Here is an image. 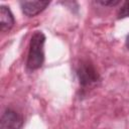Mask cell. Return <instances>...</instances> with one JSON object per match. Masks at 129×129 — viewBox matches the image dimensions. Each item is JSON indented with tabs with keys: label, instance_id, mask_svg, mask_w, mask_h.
I'll return each mask as SVG.
<instances>
[{
	"label": "cell",
	"instance_id": "obj_8",
	"mask_svg": "<svg viewBox=\"0 0 129 129\" xmlns=\"http://www.w3.org/2000/svg\"><path fill=\"white\" fill-rule=\"evenodd\" d=\"M126 45H127V47H128V49H129V34H128L127 37H126Z\"/></svg>",
	"mask_w": 129,
	"mask_h": 129
},
{
	"label": "cell",
	"instance_id": "obj_2",
	"mask_svg": "<svg viewBox=\"0 0 129 129\" xmlns=\"http://www.w3.org/2000/svg\"><path fill=\"white\" fill-rule=\"evenodd\" d=\"M77 76L81 87L88 88L100 81V76L95 67L88 60L81 61L77 68Z\"/></svg>",
	"mask_w": 129,
	"mask_h": 129
},
{
	"label": "cell",
	"instance_id": "obj_3",
	"mask_svg": "<svg viewBox=\"0 0 129 129\" xmlns=\"http://www.w3.org/2000/svg\"><path fill=\"white\" fill-rule=\"evenodd\" d=\"M23 118L20 114L12 109H6L0 121V129H21Z\"/></svg>",
	"mask_w": 129,
	"mask_h": 129
},
{
	"label": "cell",
	"instance_id": "obj_1",
	"mask_svg": "<svg viewBox=\"0 0 129 129\" xmlns=\"http://www.w3.org/2000/svg\"><path fill=\"white\" fill-rule=\"evenodd\" d=\"M45 42V35L41 31H35L30 39L29 51L26 60V67L30 71L39 69L44 61L43 45Z\"/></svg>",
	"mask_w": 129,
	"mask_h": 129
},
{
	"label": "cell",
	"instance_id": "obj_5",
	"mask_svg": "<svg viewBox=\"0 0 129 129\" xmlns=\"http://www.w3.org/2000/svg\"><path fill=\"white\" fill-rule=\"evenodd\" d=\"M14 24V17L10 9L6 6L0 7V29L1 31H7L12 28Z\"/></svg>",
	"mask_w": 129,
	"mask_h": 129
},
{
	"label": "cell",
	"instance_id": "obj_6",
	"mask_svg": "<svg viewBox=\"0 0 129 129\" xmlns=\"http://www.w3.org/2000/svg\"><path fill=\"white\" fill-rule=\"evenodd\" d=\"M129 17V1H126L118 12V18Z\"/></svg>",
	"mask_w": 129,
	"mask_h": 129
},
{
	"label": "cell",
	"instance_id": "obj_7",
	"mask_svg": "<svg viewBox=\"0 0 129 129\" xmlns=\"http://www.w3.org/2000/svg\"><path fill=\"white\" fill-rule=\"evenodd\" d=\"M99 3L104 6H116L120 3V1H99Z\"/></svg>",
	"mask_w": 129,
	"mask_h": 129
},
{
	"label": "cell",
	"instance_id": "obj_4",
	"mask_svg": "<svg viewBox=\"0 0 129 129\" xmlns=\"http://www.w3.org/2000/svg\"><path fill=\"white\" fill-rule=\"evenodd\" d=\"M48 5H49V1H21L20 2V7L22 9V12L29 17L35 16L36 14L40 13Z\"/></svg>",
	"mask_w": 129,
	"mask_h": 129
}]
</instances>
